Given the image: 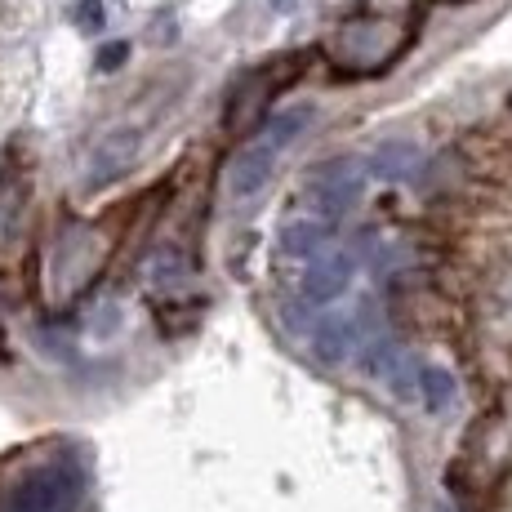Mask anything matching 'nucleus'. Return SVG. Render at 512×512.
<instances>
[{"mask_svg": "<svg viewBox=\"0 0 512 512\" xmlns=\"http://www.w3.org/2000/svg\"><path fill=\"white\" fill-rule=\"evenodd\" d=\"M85 499V472L67 459L45 464L36 472H27L9 495V508L18 512H76Z\"/></svg>", "mask_w": 512, "mask_h": 512, "instance_id": "f257e3e1", "label": "nucleus"}, {"mask_svg": "<svg viewBox=\"0 0 512 512\" xmlns=\"http://www.w3.org/2000/svg\"><path fill=\"white\" fill-rule=\"evenodd\" d=\"M361 187H366V174H361L357 165L330 161L303 183V210H308V219H321L334 228V223L361 201Z\"/></svg>", "mask_w": 512, "mask_h": 512, "instance_id": "f03ea898", "label": "nucleus"}, {"mask_svg": "<svg viewBox=\"0 0 512 512\" xmlns=\"http://www.w3.org/2000/svg\"><path fill=\"white\" fill-rule=\"evenodd\" d=\"M32 192H27V174L5 170L0 174V259H14L23 250L27 214H32Z\"/></svg>", "mask_w": 512, "mask_h": 512, "instance_id": "7ed1b4c3", "label": "nucleus"}, {"mask_svg": "<svg viewBox=\"0 0 512 512\" xmlns=\"http://www.w3.org/2000/svg\"><path fill=\"white\" fill-rule=\"evenodd\" d=\"M98 236L94 228H67L58 236V250H54V277H72V281H90L94 268L103 263L107 245H94Z\"/></svg>", "mask_w": 512, "mask_h": 512, "instance_id": "20e7f679", "label": "nucleus"}, {"mask_svg": "<svg viewBox=\"0 0 512 512\" xmlns=\"http://www.w3.org/2000/svg\"><path fill=\"white\" fill-rule=\"evenodd\" d=\"M366 370H370L388 392H397V397H415V374H419V370H415V361H410L406 352L397 348V343H370Z\"/></svg>", "mask_w": 512, "mask_h": 512, "instance_id": "39448f33", "label": "nucleus"}, {"mask_svg": "<svg viewBox=\"0 0 512 512\" xmlns=\"http://www.w3.org/2000/svg\"><path fill=\"white\" fill-rule=\"evenodd\" d=\"M272 165H277V152H272L268 143L241 152L232 161V170H228V192L236 196V201H250V196H259L263 187H268V179H272Z\"/></svg>", "mask_w": 512, "mask_h": 512, "instance_id": "423d86ee", "label": "nucleus"}, {"mask_svg": "<svg viewBox=\"0 0 512 512\" xmlns=\"http://www.w3.org/2000/svg\"><path fill=\"white\" fill-rule=\"evenodd\" d=\"M348 285H352V259L348 254H334V259L308 268V277H303V294H308L312 303H330V299H339Z\"/></svg>", "mask_w": 512, "mask_h": 512, "instance_id": "0eeeda50", "label": "nucleus"}, {"mask_svg": "<svg viewBox=\"0 0 512 512\" xmlns=\"http://www.w3.org/2000/svg\"><path fill=\"white\" fill-rule=\"evenodd\" d=\"M357 339H361V330L352 317H326L312 330V352H317L321 361H343V357H352Z\"/></svg>", "mask_w": 512, "mask_h": 512, "instance_id": "6e6552de", "label": "nucleus"}, {"mask_svg": "<svg viewBox=\"0 0 512 512\" xmlns=\"http://www.w3.org/2000/svg\"><path fill=\"white\" fill-rule=\"evenodd\" d=\"M330 223L321 219H303V223H285L281 228V250L294 254V259H317L321 250L330 245Z\"/></svg>", "mask_w": 512, "mask_h": 512, "instance_id": "1a4fd4ad", "label": "nucleus"}, {"mask_svg": "<svg viewBox=\"0 0 512 512\" xmlns=\"http://www.w3.org/2000/svg\"><path fill=\"white\" fill-rule=\"evenodd\" d=\"M419 147L415 143H379L370 156V170L379 174V179H410V174L419 170Z\"/></svg>", "mask_w": 512, "mask_h": 512, "instance_id": "9d476101", "label": "nucleus"}, {"mask_svg": "<svg viewBox=\"0 0 512 512\" xmlns=\"http://www.w3.org/2000/svg\"><path fill=\"white\" fill-rule=\"evenodd\" d=\"M134 152H139V139L134 134H116V139H107L103 147H98V156H94V174H90V183H107V179H116V174L125 170V165L134 161Z\"/></svg>", "mask_w": 512, "mask_h": 512, "instance_id": "9b49d317", "label": "nucleus"}, {"mask_svg": "<svg viewBox=\"0 0 512 512\" xmlns=\"http://www.w3.org/2000/svg\"><path fill=\"white\" fill-rule=\"evenodd\" d=\"M415 392L423 397V406H428V410H446V406H455V397H459L455 374L441 370V366H419Z\"/></svg>", "mask_w": 512, "mask_h": 512, "instance_id": "f8f14e48", "label": "nucleus"}, {"mask_svg": "<svg viewBox=\"0 0 512 512\" xmlns=\"http://www.w3.org/2000/svg\"><path fill=\"white\" fill-rule=\"evenodd\" d=\"M312 116H317L312 107H285V112H277L268 121V147H272V152H281L285 143H294L312 125Z\"/></svg>", "mask_w": 512, "mask_h": 512, "instance_id": "ddd939ff", "label": "nucleus"}, {"mask_svg": "<svg viewBox=\"0 0 512 512\" xmlns=\"http://www.w3.org/2000/svg\"><path fill=\"white\" fill-rule=\"evenodd\" d=\"M125 54H130V45H121V41H116V45H107L103 54H98V67H103V72H116Z\"/></svg>", "mask_w": 512, "mask_h": 512, "instance_id": "4468645a", "label": "nucleus"}, {"mask_svg": "<svg viewBox=\"0 0 512 512\" xmlns=\"http://www.w3.org/2000/svg\"><path fill=\"white\" fill-rule=\"evenodd\" d=\"M81 14H85V23H90V27L103 23V9H98V0H85V5H81Z\"/></svg>", "mask_w": 512, "mask_h": 512, "instance_id": "2eb2a0df", "label": "nucleus"}, {"mask_svg": "<svg viewBox=\"0 0 512 512\" xmlns=\"http://www.w3.org/2000/svg\"><path fill=\"white\" fill-rule=\"evenodd\" d=\"M5 512H18V508H5Z\"/></svg>", "mask_w": 512, "mask_h": 512, "instance_id": "dca6fc26", "label": "nucleus"}]
</instances>
